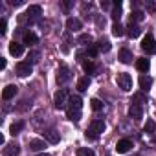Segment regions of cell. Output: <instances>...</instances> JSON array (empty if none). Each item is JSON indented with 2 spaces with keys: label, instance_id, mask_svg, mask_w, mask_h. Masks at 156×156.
I'll return each mask as SVG.
<instances>
[{
  "label": "cell",
  "instance_id": "cell-1",
  "mask_svg": "<svg viewBox=\"0 0 156 156\" xmlns=\"http://www.w3.org/2000/svg\"><path fill=\"white\" fill-rule=\"evenodd\" d=\"M68 108H66V116L70 121H79L81 119V108H83V99L79 96H72L68 101Z\"/></svg>",
  "mask_w": 156,
  "mask_h": 156
},
{
  "label": "cell",
  "instance_id": "cell-2",
  "mask_svg": "<svg viewBox=\"0 0 156 156\" xmlns=\"http://www.w3.org/2000/svg\"><path fill=\"white\" fill-rule=\"evenodd\" d=\"M103 130H105V121H101V119H94V121L90 123V127L87 129L85 136H87V140H96Z\"/></svg>",
  "mask_w": 156,
  "mask_h": 156
},
{
  "label": "cell",
  "instance_id": "cell-3",
  "mask_svg": "<svg viewBox=\"0 0 156 156\" xmlns=\"http://www.w3.org/2000/svg\"><path fill=\"white\" fill-rule=\"evenodd\" d=\"M141 50H143L145 53H149V55H154V53H156V41H154V37H152L151 33H147V35L143 37V41H141Z\"/></svg>",
  "mask_w": 156,
  "mask_h": 156
},
{
  "label": "cell",
  "instance_id": "cell-4",
  "mask_svg": "<svg viewBox=\"0 0 156 156\" xmlns=\"http://www.w3.org/2000/svg\"><path fill=\"white\" fill-rule=\"evenodd\" d=\"M118 87L123 90V92H129V90H132V77L129 75V73H118Z\"/></svg>",
  "mask_w": 156,
  "mask_h": 156
},
{
  "label": "cell",
  "instance_id": "cell-5",
  "mask_svg": "<svg viewBox=\"0 0 156 156\" xmlns=\"http://www.w3.org/2000/svg\"><path fill=\"white\" fill-rule=\"evenodd\" d=\"M42 15V8L41 6H30L24 13V17H20V20H28V22H33L35 19H39Z\"/></svg>",
  "mask_w": 156,
  "mask_h": 156
},
{
  "label": "cell",
  "instance_id": "cell-6",
  "mask_svg": "<svg viewBox=\"0 0 156 156\" xmlns=\"http://www.w3.org/2000/svg\"><path fill=\"white\" fill-rule=\"evenodd\" d=\"M66 101H70L68 99V90H57L55 92V96H53V105H55V108H66Z\"/></svg>",
  "mask_w": 156,
  "mask_h": 156
},
{
  "label": "cell",
  "instance_id": "cell-7",
  "mask_svg": "<svg viewBox=\"0 0 156 156\" xmlns=\"http://www.w3.org/2000/svg\"><path fill=\"white\" fill-rule=\"evenodd\" d=\"M70 77H72V73H70V68H68V66H61V68L57 70V83H59V85L68 83Z\"/></svg>",
  "mask_w": 156,
  "mask_h": 156
},
{
  "label": "cell",
  "instance_id": "cell-8",
  "mask_svg": "<svg viewBox=\"0 0 156 156\" xmlns=\"http://www.w3.org/2000/svg\"><path fill=\"white\" fill-rule=\"evenodd\" d=\"M31 72H33V68H31V62H28V61H22V62H19V64H17V75H19V77H28Z\"/></svg>",
  "mask_w": 156,
  "mask_h": 156
},
{
  "label": "cell",
  "instance_id": "cell-9",
  "mask_svg": "<svg viewBox=\"0 0 156 156\" xmlns=\"http://www.w3.org/2000/svg\"><path fill=\"white\" fill-rule=\"evenodd\" d=\"M130 149H132V141H130L129 138L119 140V141H118V145H116V151H118L119 154H125V152H129Z\"/></svg>",
  "mask_w": 156,
  "mask_h": 156
},
{
  "label": "cell",
  "instance_id": "cell-10",
  "mask_svg": "<svg viewBox=\"0 0 156 156\" xmlns=\"http://www.w3.org/2000/svg\"><path fill=\"white\" fill-rule=\"evenodd\" d=\"M2 154H4V156H19V154H20V145H17V143H8V145L2 149Z\"/></svg>",
  "mask_w": 156,
  "mask_h": 156
},
{
  "label": "cell",
  "instance_id": "cell-11",
  "mask_svg": "<svg viewBox=\"0 0 156 156\" xmlns=\"http://www.w3.org/2000/svg\"><path fill=\"white\" fill-rule=\"evenodd\" d=\"M81 28H83V24H81V20H79V19L70 17V19L66 20V30H68V31H79Z\"/></svg>",
  "mask_w": 156,
  "mask_h": 156
},
{
  "label": "cell",
  "instance_id": "cell-12",
  "mask_svg": "<svg viewBox=\"0 0 156 156\" xmlns=\"http://www.w3.org/2000/svg\"><path fill=\"white\" fill-rule=\"evenodd\" d=\"M152 87V77L151 75H145V73H141L140 75V88L143 90V92H149V88Z\"/></svg>",
  "mask_w": 156,
  "mask_h": 156
},
{
  "label": "cell",
  "instance_id": "cell-13",
  "mask_svg": "<svg viewBox=\"0 0 156 156\" xmlns=\"http://www.w3.org/2000/svg\"><path fill=\"white\" fill-rule=\"evenodd\" d=\"M9 53H11L13 57H20V55L24 53V44H20V42L13 41V42L9 44Z\"/></svg>",
  "mask_w": 156,
  "mask_h": 156
},
{
  "label": "cell",
  "instance_id": "cell-14",
  "mask_svg": "<svg viewBox=\"0 0 156 156\" xmlns=\"http://www.w3.org/2000/svg\"><path fill=\"white\" fill-rule=\"evenodd\" d=\"M44 140L50 143H59V132L55 129H48V130H44Z\"/></svg>",
  "mask_w": 156,
  "mask_h": 156
},
{
  "label": "cell",
  "instance_id": "cell-15",
  "mask_svg": "<svg viewBox=\"0 0 156 156\" xmlns=\"http://www.w3.org/2000/svg\"><path fill=\"white\" fill-rule=\"evenodd\" d=\"M127 33H129L130 39H136V37L141 35V28H140L138 24H132V22H130V24L127 26Z\"/></svg>",
  "mask_w": 156,
  "mask_h": 156
},
{
  "label": "cell",
  "instance_id": "cell-16",
  "mask_svg": "<svg viewBox=\"0 0 156 156\" xmlns=\"http://www.w3.org/2000/svg\"><path fill=\"white\" fill-rule=\"evenodd\" d=\"M15 94H17V87L15 85H8L4 90H2V99H11V98H15Z\"/></svg>",
  "mask_w": 156,
  "mask_h": 156
},
{
  "label": "cell",
  "instance_id": "cell-17",
  "mask_svg": "<svg viewBox=\"0 0 156 156\" xmlns=\"http://www.w3.org/2000/svg\"><path fill=\"white\" fill-rule=\"evenodd\" d=\"M90 83H92V79L88 75H85V77H81L79 81H77V90L79 92H85V90H88V87H90Z\"/></svg>",
  "mask_w": 156,
  "mask_h": 156
},
{
  "label": "cell",
  "instance_id": "cell-18",
  "mask_svg": "<svg viewBox=\"0 0 156 156\" xmlns=\"http://www.w3.org/2000/svg\"><path fill=\"white\" fill-rule=\"evenodd\" d=\"M112 6H114L112 8V20L114 22H119V19H121V2H119V0H116Z\"/></svg>",
  "mask_w": 156,
  "mask_h": 156
},
{
  "label": "cell",
  "instance_id": "cell-19",
  "mask_svg": "<svg viewBox=\"0 0 156 156\" xmlns=\"http://www.w3.org/2000/svg\"><path fill=\"white\" fill-rule=\"evenodd\" d=\"M96 46H98V50H99L101 53H107V51H110V48H112V46H110V41H108V39H99Z\"/></svg>",
  "mask_w": 156,
  "mask_h": 156
},
{
  "label": "cell",
  "instance_id": "cell-20",
  "mask_svg": "<svg viewBox=\"0 0 156 156\" xmlns=\"http://www.w3.org/2000/svg\"><path fill=\"white\" fill-rule=\"evenodd\" d=\"M129 116L134 118L136 121L141 119V107H140V105H130V108H129Z\"/></svg>",
  "mask_w": 156,
  "mask_h": 156
},
{
  "label": "cell",
  "instance_id": "cell-21",
  "mask_svg": "<svg viewBox=\"0 0 156 156\" xmlns=\"http://www.w3.org/2000/svg\"><path fill=\"white\" fill-rule=\"evenodd\" d=\"M44 147H46V141L44 140H31L30 141V149L35 151V152L37 151H44Z\"/></svg>",
  "mask_w": 156,
  "mask_h": 156
},
{
  "label": "cell",
  "instance_id": "cell-22",
  "mask_svg": "<svg viewBox=\"0 0 156 156\" xmlns=\"http://www.w3.org/2000/svg\"><path fill=\"white\" fill-rule=\"evenodd\" d=\"M77 42L90 48V46H92V35H88V33H81L79 37H77Z\"/></svg>",
  "mask_w": 156,
  "mask_h": 156
},
{
  "label": "cell",
  "instance_id": "cell-23",
  "mask_svg": "<svg viewBox=\"0 0 156 156\" xmlns=\"http://www.w3.org/2000/svg\"><path fill=\"white\" fill-rule=\"evenodd\" d=\"M119 61H121L123 64H130V62H132V53H130L129 50H121V51H119Z\"/></svg>",
  "mask_w": 156,
  "mask_h": 156
},
{
  "label": "cell",
  "instance_id": "cell-24",
  "mask_svg": "<svg viewBox=\"0 0 156 156\" xmlns=\"http://www.w3.org/2000/svg\"><path fill=\"white\" fill-rule=\"evenodd\" d=\"M149 66H151V62H149V59H138V61H136V68H138L140 72H143V73H147V70H149Z\"/></svg>",
  "mask_w": 156,
  "mask_h": 156
},
{
  "label": "cell",
  "instance_id": "cell-25",
  "mask_svg": "<svg viewBox=\"0 0 156 156\" xmlns=\"http://www.w3.org/2000/svg\"><path fill=\"white\" fill-rule=\"evenodd\" d=\"M112 35H114V37H123V35H125V28H123L119 22H114V24H112Z\"/></svg>",
  "mask_w": 156,
  "mask_h": 156
},
{
  "label": "cell",
  "instance_id": "cell-26",
  "mask_svg": "<svg viewBox=\"0 0 156 156\" xmlns=\"http://www.w3.org/2000/svg\"><path fill=\"white\" fill-rule=\"evenodd\" d=\"M37 35L35 33H31V31H28V33H24V44H28V46H33V44H37Z\"/></svg>",
  "mask_w": 156,
  "mask_h": 156
},
{
  "label": "cell",
  "instance_id": "cell-27",
  "mask_svg": "<svg viewBox=\"0 0 156 156\" xmlns=\"http://www.w3.org/2000/svg\"><path fill=\"white\" fill-rule=\"evenodd\" d=\"M141 20H143V11L134 9V11L130 13V22H132V24H138V22H141Z\"/></svg>",
  "mask_w": 156,
  "mask_h": 156
},
{
  "label": "cell",
  "instance_id": "cell-28",
  "mask_svg": "<svg viewBox=\"0 0 156 156\" xmlns=\"http://www.w3.org/2000/svg\"><path fill=\"white\" fill-rule=\"evenodd\" d=\"M143 130H145L147 134H152V132L156 130V123H154V119H147V123L143 125Z\"/></svg>",
  "mask_w": 156,
  "mask_h": 156
},
{
  "label": "cell",
  "instance_id": "cell-29",
  "mask_svg": "<svg viewBox=\"0 0 156 156\" xmlns=\"http://www.w3.org/2000/svg\"><path fill=\"white\" fill-rule=\"evenodd\" d=\"M141 103H147L145 94H134L132 96V105H141Z\"/></svg>",
  "mask_w": 156,
  "mask_h": 156
},
{
  "label": "cell",
  "instance_id": "cell-30",
  "mask_svg": "<svg viewBox=\"0 0 156 156\" xmlns=\"http://www.w3.org/2000/svg\"><path fill=\"white\" fill-rule=\"evenodd\" d=\"M22 129H24V123H22V121H17V123H13V125L9 127V132H11V134L15 136V134H19V132L22 130Z\"/></svg>",
  "mask_w": 156,
  "mask_h": 156
},
{
  "label": "cell",
  "instance_id": "cell-31",
  "mask_svg": "<svg viewBox=\"0 0 156 156\" xmlns=\"http://www.w3.org/2000/svg\"><path fill=\"white\" fill-rule=\"evenodd\" d=\"M28 62H39V59H41V51H37V50H31L30 53H28Z\"/></svg>",
  "mask_w": 156,
  "mask_h": 156
},
{
  "label": "cell",
  "instance_id": "cell-32",
  "mask_svg": "<svg viewBox=\"0 0 156 156\" xmlns=\"http://www.w3.org/2000/svg\"><path fill=\"white\" fill-rule=\"evenodd\" d=\"M83 70H85L87 73H94V72H96V66H94L92 61H83Z\"/></svg>",
  "mask_w": 156,
  "mask_h": 156
},
{
  "label": "cell",
  "instance_id": "cell-33",
  "mask_svg": "<svg viewBox=\"0 0 156 156\" xmlns=\"http://www.w3.org/2000/svg\"><path fill=\"white\" fill-rule=\"evenodd\" d=\"M77 156H94V151L88 147H79L77 149Z\"/></svg>",
  "mask_w": 156,
  "mask_h": 156
},
{
  "label": "cell",
  "instance_id": "cell-34",
  "mask_svg": "<svg viewBox=\"0 0 156 156\" xmlns=\"http://www.w3.org/2000/svg\"><path fill=\"white\" fill-rule=\"evenodd\" d=\"M90 107H92L94 110H101V108H103V101H99L98 98H94V99L90 101Z\"/></svg>",
  "mask_w": 156,
  "mask_h": 156
},
{
  "label": "cell",
  "instance_id": "cell-35",
  "mask_svg": "<svg viewBox=\"0 0 156 156\" xmlns=\"http://www.w3.org/2000/svg\"><path fill=\"white\" fill-rule=\"evenodd\" d=\"M87 53H88L90 57H98V53H99V50H98V46H96V44H92V46L88 48V51H87Z\"/></svg>",
  "mask_w": 156,
  "mask_h": 156
},
{
  "label": "cell",
  "instance_id": "cell-36",
  "mask_svg": "<svg viewBox=\"0 0 156 156\" xmlns=\"http://www.w3.org/2000/svg\"><path fill=\"white\" fill-rule=\"evenodd\" d=\"M6 31H8V22H6V19H2L0 20V33L6 35Z\"/></svg>",
  "mask_w": 156,
  "mask_h": 156
},
{
  "label": "cell",
  "instance_id": "cell-37",
  "mask_svg": "<svg viewBox=\"0 0 156 156\" xmlns=\"http://www.w3.org/2000/svg\"><path fill=\"white\" fill-rule=\"evenodd\" d=\"M22 0H11V6H20Z\"/></svg>",
  "mask_w": 156,
  "mask_h": 156
},
{
  "label": "cell",
  "instance_id": "cell-38",
  "mask_svg": "<svg viewBox=\"0 0 156 156\" xmlns=\"http://www.w3.org/2000/svg\"><path fill=\"white\" fill-rule=\"evenodd\" d=\"M0 68H2V70L6 68V59H2V57H0Z\"/></svg>",
  "mask_w": 156,
  "mask_h": 156
},
{
  "label": "cell",
  "instance_id": "cell-39",
  "mask_svg": "<svg viewBox=\"0 0 156 156\" xmlns=\"http://www.w3.org/2000/svg\"><path fill=\"white\" fill-rule=\"evenodd\" d=\"M101 8H103V9H108V8H110V2H101Z\"/></svg>",
  "mask_w": 156,
  "mask_h": 156
},
{
  "label": "cell",
  "instance_id": "cell-40",
  "mask_svg": "<svg viewBox=\"0 0 156 156\" xmlns=\"http://www.w3.org/2000/svg\"><path fill=\"white\" fill-rule=\"evenodd\" d=\"M147 8H149V11H154V9H156V6H154L152 2H149V4H147Z\"/></svg>",
  "mask_w": 156,
  "mask_h": 156
},
{
  "label": "cell",
  "instance_id": "cell-41",
  "mask_svg": "<svg viewBox=\"0 0 156 156\" xmlns=\"http://www.w3.org/2000/svg\"><path fill=\"white\" fill-rule=\"evenodd\" d=\"M41 156H48V154H41Z\"/></svg>",
  "mask_w": 156,
  "mask_h": 156
}]
</instances>
